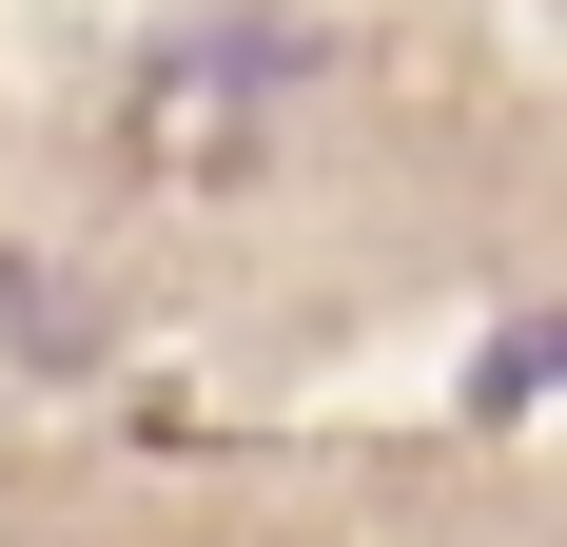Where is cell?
I'll return each instance as SVG.
<instances>
[{
	"instance_id": "1",
	"label": "cell",
	"mask_w": 567,
	"mask_h": 547,
	"mask_svg": "<svg viewBox=\"0 0 567 547\" xmlns=\"http://www.w3.org/2000/svg\"><path fill=\"white\" fill-rule=\"evenodd\" d=\"M275 79H313V40H176L157 79H137V99H157L137 137H157L176 176H235V157H255V117H275Z\"/></svg>"
}]
</instances>
